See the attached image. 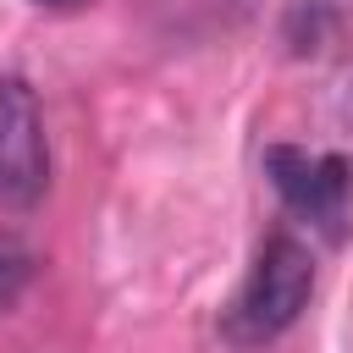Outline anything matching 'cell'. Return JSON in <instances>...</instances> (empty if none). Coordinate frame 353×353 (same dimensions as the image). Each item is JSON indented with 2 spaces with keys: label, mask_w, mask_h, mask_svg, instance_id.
<instances>
[{
  "label": "cell",
  "mask_w": 353,
  "mask_h": 353,
  "mask_svg": "<svg viewBox=\"0 0 353 353\" xmlns=\"http://www.w3.org/2000/svg\"><path fill=\"white\" fill-rule=\"evenodd\" d=\"M44 182H50V149H44L39 99L22 77H6L0 83V204L6 210L39 204Z\"/></svg>",
  "instance_id": "cell-3"
},
{
  "label": "cell",
  "mask_w": 353,
  "mask_h": 353,
  "mask_svg": "<svg viewBox=\"0 0 353 353\" xmlns=\"http://www.w3.org/2000/svg\"><path fill=\"white\" fill-rule=\"evenodd\" d=\"M28 270H33L28 248H22V243H11V237H0V309H11V303H17V292L28 287Z\"/></svg>",
  "instance_id": "cell-4"
},
{
  "label": "cell",
  "mask_w": 353,
  "mask_h": 353,
  "mask_svg": "<svg viewBox=\"0 0 353 353\" xmlns=\"http://www.w3.org/2000/svg\"><path fill=\"white\" fill-rule=\"evenodd\" d=\"M309 292H314V259H309V248L292 232H276L254 254L237 298L221 309V336L237 342V347H265L270 336H281L303 314Z\"/></svg>",
  "instance_id": "cell-1"
},
{
  "label": "cell",
  "mask_w": 353,
  "mask_h": 353,
  "mask_svg": "<svg viewBox=\"0 0 353 353\" xmlns=\"http://www.w3.org/2000/svg\"><path fill=\"white\" fill-rule=\"evenodd\" d=\"M33 6H50V11H66V6H83V0H33Z\"/></svg>",
  "instance_id": "cell-5"
},
{
  "label": "cell",
  "mask_w": 353,
  "mask_h": 353,
  "mask_svg": "<svg viewBox=\"0 0 353 353\" xmlns=\"http://www.w3.org/2000/svg\"><path fill=\"white\" fill-rule=\"evenodd\" d=\"M265 176L276 182L281 204L298 221H309L314 232L342 243L347 215H353V165L342 154H320V149H298V143H270L265 149Z\"/></svg>",
  "instance_id": "cell-2"
}]
</instances>
